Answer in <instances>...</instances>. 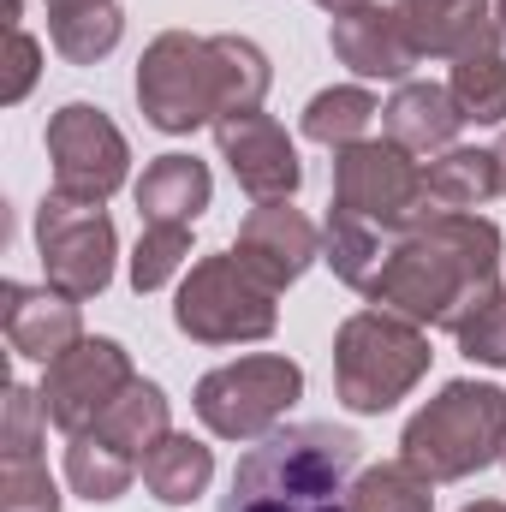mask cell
Segmentation results:
<instances>
[{"instance_id": "1", "label": "cell", "mask_w": 506, "mask_h": 512, "mask_svg": "<svg viewBox=\"0 0 506 512\" xmlns=\"http://www.w3.org/2000/svg\"><path fill=\"white\" fill-rule=\"evenodd\" d=\"M495 274H501V227L483 215L435 209L429 221L399 233L364 298L417 328H453L489 286H501Z\"/></svg>"}, {"instance_id": "2", "label": "cell", "mask_w": 506, "mask_h": 512, "mask_svg": "<svg viewBox=\"0 0 506 512\" xmlns=\"http://www.w3.org/2000/svg\"><path fill=\"white\" fill-rule=\"evenodd\" d=\"M268 54L251 36H191L167 30L143 48L137 60V102L155 131H185L227 120V114H256L268 96Z\"/></svg>"}, {"instance_id": "3", "label": "cell", "mask_w": 506, "mask_h": 512, "mask_svg": "<svg viewBox=\"0 0 506 512\" xmlns=\"http://www.w3.org/2000/svg\"><path fill=\"white\" fill-rule=\"evenodd\" d=\"M364 441L334 423H292L239 459L221 512H346V477Z\"/></svg>"}, {"instance_id": "4", "label": "cell", "mask_w": 506, "mask_h": 512, "mask_svg": "<svg viewBox=\"0 0 506 512\" xmlns=\"http://www.w3.org/2000/svg\"><path fill=\"white\" fill-rule=\"evenodd\" d=\"M506 453V393L495 382H447L399 435V459L429 483H459Z\"/></svg>"}, {"instance_id": "5", "label": "cell", "mask_w": 506, "mask_h": 512, "mask_svg": "<svg viewBox=\"0 0 506 512\" xmlns=\"http://www.w3.org/2000/svg\"><path fill=\"white\" fill-rule=\"evenodd\" d=\"M429 334L393 310H358L334 334V387L346 411L381 417L429 376Z\"/></svg>"}, {"instance_id": "6", "label": "cell", "mask_w": 506, "mask_h": 512, "mask_svg": "<svg viewBox=\"0 0 506 512\" xmlns=\"http://www.w3.org/2000/svg\"><path fill=\"white\" fill-rule=\"evenodd\" d=\"M274 286L256 280L239 256H203L191 262L179 298H173V322L179 334L203 340V346H239V340H268L280 310H274Z\"/></svg>"}, {"instance_id": "7", "label": "cell", "mask_w": 506, "mask_h": 512, "mask_svg": "<svg viewBox=\"0 0 506 512\" xmlns=\"http://www.w3.org/2000/svg\"><path fill=\"white\" fill-rule=\"evenodd\" d=\"M334 209L370 221L376 233H411L417 221L435 215L423 167L393 137H364L334 149Z\"/></svg>"}, {"instance_id": "8", "label": "cell", "mask_w": 506, "mask_h": 512, "mask_svg": "<svg viewBox=\"0 0 506 512\" xmlns=\"http://www.w3.org/2000/svg\"><path fill=\"white\" fill-rule=\"evenodd\" d=\"M304 370L280 352H256L239 364H221L197 382V417L221 441H262L280 429V417L298 405Z\"/></svg>"}, {"instance_id": "9", "label": "cell", "mask_w": 506, "mask_h": 512, "mask_svg": "<svg viewBox=\"0 0 506 512\" xmlns=\"http://www.w3.org/2000/svg\"><path fill=\"white\" fill-rule=\"evenodd\" d=\"M36 251H42V274L54 292L90 304L96 292H108L114 280V221L102 203H72V197H42L36 209Z\"/></svg>"}, {"instance_id": "10", "label": "cell", "mask_w": 506, "mask_h": 512, "mask_svg": "<svg viewBox=\"0 0 506 512\" xmlns=\"http://www.w3.org/2000/svg\"><path fill=\"white\" fill-rule=\"evenodd\" d=\"M48 161H54V197L72 203H108L131 173L126 131L90 102H66L48 120Z\"/></svg>"}, {"instance_id": "11", "label": "cell", "mask_w": 506, "mask_h": 512, "mask_svg": "<svg viewBox=\"0 0 506 512\" xmlns=\"http://www.w3.org/2000/svg\"><path fill=\"white\" fill-rule=\"evenodd\" d=\"M131 382H137V370H131V352L120 340H78L72 352H60L48 364V376H42L36 393H42V411H48L54 429L84 435V429L102 423V411Z\"/></svg>"}, {"instance_id": "12", "label": "cell", "mask_w": 506, "mask_h": 512, "mask_svg": "<svg viewBox=\"0 0 506 512\" xmlns=\"http://www.w3.org/2000/svg\"><path fill=\"white\" fill-rule=\"evenodd\" d=\"M215 143L233 167V179L251 191L256 203H286L298 185H304V167H298V149L280 120H268L262 108L256 114H227L215 120Z\"/></svg>"}, {"instance_id": "13", "label": "cell", "mask_w": 506, "mask_h": 512, "mask_svg": "<svg viewBox=\"0 0 506 512\" xmlns=\"http://www.w3.org/2000/svg\"><path fill=\"white\" fill-rule=\"evenodd\" d=\"M233 256L251 268L256 280H268V286L280 292V286H292V280L322 256V233H316L292 203H256L251 215H245V227H239Z\"/></svg>"}, {"instance_id": "14", "label": "cell", "mask_w": 506, "mask_h": 512, "mask_svg": "<svg viewBox=\"0 0 506 512\" xmlns=\"http://www.w3.org/2000/svg\"><path fill=\"white\" fill-rule=\"evenodd\" d=\"M0 328L12 340V352H24L36 364H54L60 352H72L84 340L78 298H66L54 286H18V280H6V292H0Z\"/></svg>"}, {"instance_id": "15", "label": "cell", "mask_w": 506, "mask_h": 512, "mask_svg": "<svg viewBox=\"0 0 506 512\" xmlns=\"http://www.w3.org/2000/svg\"><path fill=\"white\" fill-rule=\"evenodd\" d=\"M328 42H334V60L352 66L358 78H405L423 60V48L411 42L405 18L393 6H376V0L358 6V12H346V18H334Z\"/></svg>"}, {"instance_id": "16", "label": "cell", "mask_w": 506, "mask_h": 512, "mask_svg": "<svg viewBox=\"0 0 506 512\" xmlns=\"http://www.w3.org/2000/svg\"><path fill=\"white\" fill-rule=\"evenodd\" d=\"M393 12L405 18L411 42L435 60H465V54L501 42L489 0H393Z\"/></svg>"}, {"instance_id": "17", "label": "cell", "mask_w": 506, "mask_h": 512, "mask_svg": "<svg viewBox=\"0 0 506 512\" xmlns=\"http://www.w3.org/2000/svg\"><path fill=\"white\" fill-rule=\"evenodd\" d=\"M215 197V179L197 155H155L137 179V215L143 227L167 221V227H191Z\"/></svg>"}, {"instance_id": "18", "label": "cell", "mask_w": 506, "mask_h": 512, "mask_svg": "<svg viewBox=\"0 0 506 512\" xmlns=\"http://www.w3.org/2000/svg\"><path fill=\"white\" fill-rule=\"evenodd\" d=\"M381 126H387V137L399 149H411V155L429 149L435 155V149H453L465 114H459V102H453L447 84H399V96L381 108Z\"/></svg>"}, {"instance_id": "19", "label": "cell", "mask_w": 506, "mask_h": 512, "mask_svg": "<svg viewBox=\"0 0 506 512\" xmlns=\"http://www.w3.org/2000/svg\"><path fill=\"white\" fill-rule=\"evenodd\" d=\"M215 477V453L191 435H161L149 453H143V489L161 501V507H191Z\"/></svg>"}, {"instance_id": "20", "label": "cell", "mask_w": 506, "mask_h": 512, "mask_svg": "<svg viewBox=\"0 0 506 512\" xmlns=\"http://www.w3.org/2000/svg\"><path fill=\"white\" fill-rule=\"evenodd\" d=\"M423 185H429V203H435V209L477 215V209L501 191L495 149H441V155L423 167Z\"/></svg>"}, {"instance_id": "21", "label": "cell", "mask_w": 506, "mask_h": 512, "mask_svg": "<svg viewBox=\"0 0 506 512\" xmlns=\"http://www.w3.org/2000/svg\"><path fill=\"white\" fill-rule=\"evenodd\" d=\"M96 435H102V441H114L126 459H137V465H143V453H149L161 435H173V429H167V393H161L155 382H143V376H137V382H131L126 393L102 411Z\"/></svg>"}, {"instance_id": "22", "label": "cell", "mask_w": 506, "mask_h": 512, "mask_svg": "<svg viewBox=\"0 0 506 512\" xmlns=\"http://www.w3.org/2000/svg\"><path fill=\"white\" fill-rule=\"evenodd\" d=\"M137 477H143V465L126 459L114 441H102L96 429H84V435L66 441V483H72V495H84V501H120Z\"/></svg>"}, {"instance_id": "23", "label": "cell", "mask_w": 506, "mask_h": 512, "mask_svg": "<svg viewBox=\"0 0 506 512\" xmlns=\"http://www.w3.org/2000/svg\"><path fill=\"white\" fill-rule=\"evenodd\" d=\"M447 90H453V102H459V114H465L471 126H501L506 120V54H501V42H489V48L453 60Z\"/></svg>"}, {"instance_id": "24", "label": "cell", "mask_w": 506, "mask_h": 512, "mask_svg": "<svg viewBox=\"0 0 506 512\" xmlns=\"http://www.w3.org/2000/svg\"><path fill=\"white\" fill-rule=\"evenodd\" d=\"M346 512H435V483H429L417 465H405V459L370 465V471L352 483Z\"/></svg>"}, {"instance_id": "25", "label": "cell", "mask_w": 506, "mask_h": 512, "mask_svg": "<svg viewBox=\"0 0 506 512\" xmlns=\"http://www.w3.org/2000/svg\"><path fill=\"white\" fill-rule=\"evenodd\" d=\"M48 36H54V48H60L72 66H96V60H108V54L120 48L126 18H120V6H114V0H102V6L54 12V18H48Z\"/></svg>"}, {"instance_id": "26", "label": "cell", "mask_w": 506, "mask_h": 512, "mask_svg": "<svg viewBox=\"0 0 506 512\" xmlns=\"http://www.w3.org/2000/svg\"><path fill=\"white\" fill-rule=\"evenodd\" d=\"M376 114L381 108L364 84H340V90L310 96V108H304V137H310V143H328V149H346V143H364V131H370Z\"/></svg>"}, {"instance_id": "27", "label": "cell", "mask_w": 506, "mask_h": 512, "mask_svg": "<svg viewBox=\"0 0 506 512\" xmlns=\"http://www.w3.org/2000/svg\"><path fill=\"white\" fill-rule=\"evenodd\" d=\"M381 233L370 221H358V215H346V209H334L328 215V227H322V262L346 280V286H358V292H370V280L381 274Z\"/></svg>"}, {"instance_id": "28", "label": "cell", "mask_w": 506, "mask_h": 512, "mask_svg": "<svg viewBox=\"0 0 506 512\" xmlns=\"http://www.w3.org/2000/svg\"><path fill=\"white\" fill-rule=\"evenodd\" d=\"M447 334L459 340V352H465L471 364H495V370H506V292L489 286Z\"/></svg>"}, {"instance_id": "29", "label": "cell", "mask_w": 506, "mask_h": 512, "mask_svg": "<svg viewBox=\"0 0 506 512\" xmlns=\"http://www.w3.org/2000/svg\"><path fill=\"white\" fill-rule=\"evenodd\" d=\"M185 256H191V227H167V221L143 227V239L131 251V286L137 292H161L185 268Z\"/></svg>"}, {"instance_id": "30", "label": "cell", "mask_w": 506, "mask_h": 512, "mask_svg": "<svg viewBox=\"0 0 506 512\" xmlns=\"http://www.w3.org/2000/svg\"><path fill=\"white\" fill-rule=\"evenodd\" d=\"M0 512H60V489L36 453L0 459Z\"/></svg>"}, {"instance_id": "31", "label": "cell", "mask_w": 506, "mask_h": 512, "mask_svg": "<svg viewBox=\"0 0 506 512\" xmlns=\"http://www.w3.org/2000/svg\"><path fill=\"white\" fill-rule=\"evenodd\" d=\"M42 429H48V411H42V393L30 387H6V429H0V459H30L42 447Z\"/></svg>"}, {"instance_id": "32", "label": "cell", "mask_w": 506, "mask_h": 512, "mask_svg": "<svg viewBox=\"0 0 506 512\" xmlns=\"http://www.w3.org/2000/svg\"><path fill=\"white\" fill-rule=\"evenodd\" d=\"M36 72H42V48H36V36H30L24 24H6V84H0V102H6V108L24 102L30 84H36Z\"/></svg>"}, {"instance_id": "33", "label": "cell", "mask_w": 506, "mask_h": 512, "mask_svg": "<svg viewBox=\"0 0 506 512\" xmlns=\"http://www.w3.org/2000/svg\"><path fill=\"white\" fill-rule=\"evenodd\" d=\"M328 18H346V12H358V6H370V0H316Z\"/></svg>"}, {"instance_id": "34", "label": "cell", "mask_w": 506, "mask_h": 512, "mask_svg": "<svg viewBox=\"0 0 506 512\" xmlns=\"http://www.w3.org/2000/svg\"><path fill=\"white\" fill-rule=\"evenodd\" d=\"M78 6H102V0H48V18L54 12H78Z\"/></svg>"}, {"instance_id": "35", "label": "cell", "mask_w": 506, "mask_h": 512, "mask_svg": "<svg viewBox=\"0 0 506 512\" xmlns=\"http://www.w3.org/2000/svg\"><path fill=\"white\" fill-rule=\"evenodd\" d=\"M495 173H501V197H506V137L495 143Z\"/></svg>"}, {"instance_id": "36", "label": "cell", "mask_w": 506, "mask_h": 512, "mask_svg": "<svg viewBox=\"0 0 506 512\" xmlns=\"http://www.w3.org/2000/svg\"><path fill=\"white\" fill-rule=\"evenodd\" d=\"M465 512H506V507H501V501H471Z\"/></svg>"}, {"instance_id": "37", "label": "cell", "mask_w": 506, "mask_h": 512, "mask_svg": "<svg viewBox=\"0 0 506 512\" xmlns=\"http://www.w3.org/2000/svg\"><path fill=\"white\" fill-rule=\"evenodd\" d=\"M495 24H501V48H506V0H495Z\"/></svg>"}, {"instance_id": "38", "label": "cell", "mask_w": 506, "mask_h": 512, "mask_svg": "<svg viewBox=\"0 0 506 512\" xmlns=\"http://www.w3.org/2000/svg\"><path fill=\"white\" fill-rule=\"evenodd\" d=\"M501 459H506V453H501Z\"/></svg>"}]
</instances>
